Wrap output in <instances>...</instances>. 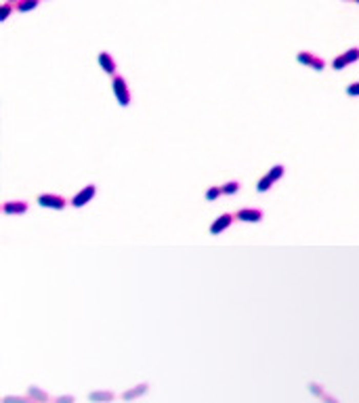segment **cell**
Instances as JSON below:
<instances>
[{"mask_svg":"<svg viewBox=\"0 0 359 403\" xmlns=\"http://www.w3.org/2000/svg\"><path fill=\"white\" fill-rule=\"evenodd\" d=\"M284 174H286V166H284V164H275V166L269 168V176H271L273 181H280Z\"/></svg>","mask_w":359,"mask_h":403,"instance_id":"ac0fdd59","label":"cell"},{"mask_svg":"<svg viewBox=\"0 0 359 403\" xmlns=\"http://www.w3.org/2000/svg\"><path fill=\"white\" fill-rule=\"evenodd\" d=\"M309 391L315 395V397H320V399H324V401H328V403H338L334 397H330L324 389H322V385H317V382H309Z\"/></svg>","mask_w":359,"mask_h":403,"instance_id":"8fae6325","label":"cell"},{"mask_svg":"<svg viewBox=\"0 0 359 403\" xmlns=\"http://www.w3.org/2000/svg\"><path fill=\"white\" fill-rule=\"evenodd\" d=\"M223 195V187H218V185H212V187H208L206 189V201H214V199H218Z\"/></svg>","mask_w":359,"mask_h":403,"instance_id":"e0dca14e","label":"cell"},{"mask_svg":"<svg viewBox=\"0 0 359 403\" xmlns=\"http://www.w3.org/2000/svg\"><path fill=\"white\" fill-rule=\"evenodd\" d=\"M355 61H359V49H357V47L349 49L347 53H343V55H338V57H334L332 67H334L336 72H341V70H345V67H349V65L355 63Z\"/></svg>","mask_w":359,"mask_h":403,"instance_id":"277c9868","label":"cell"},{"mask_svg":"<svg viewBox=\"0 0 359 403\" xmlns=\"http://www.w3.org/2000/svg\"><path fill=\"white\" fill-rule=\"evenodd\" d=\"M111 88H114V95H116L118 105L120 107H128V103H130V88L126 84V78L120 76V74L111 76Z\"/></svg>","mask_w":359,"mask_h":403,"instance_id":"6da1fadb","label":"cell"},{"mask_svg":"<svg viewBox=\"0 0 359 403\" xmlns=\"http://www.w3.org/2000/svg\"><path fill=\"white\" fill-rule=\"evenodd\" d=\"M99 65H101V70H103L107 76H116V74H118V65H116L114 57H111L107 51L99 53Z\"/></svg>","mask_w":359,"mask_h":403,"instance_id":"ba28073f","label":"cell"},{"mask_svg":"<svg viewBox=\"0 0 359 403\" xmlns=\"http://www.w3.org/2000/svg\"><path fill=\"white\" fill-rule=\"evenodd\" d=\"M353 3H357V5H359V0H353Z\"/></svg>","mask_w":359,"mask_h":403,"instance_id":"cb8c5ba5","label":"cell"},{"mask_svg":"<svg viewBox=\"0 0 359 403\" xmlns=\"http://www.w3.org/2000/svg\"><path fill=\"white\" fill-rule=\"evenodd\" d=\"M147 389H149V385H147V382H141V385H137V387H132V389L124 391V393H122V399H124V401H132V399H137V397L145 395Z\"/></svg>","mask_w":359,"mask_h":403,"instance_id":"30bf717a","label":"cell"},{"mask_svg":"<svg viewBox=\"0 0 359 403\" xmlns=\"http://www.w3.org/2000/svg\"><path fill=\"white\" fill-rule=\"evenodd\" d=\"M13 9H17V7H15V3H7V5H3V9H0V21H7V19H9V15L13 13Z\"/></svg>","mask_w":359,"mask_h":403,"instance_id":"d6986e66","label":"cell"},{"mask_svg":"<svg viewBox=\"0 0 359 403\" xmlns=\"http://www.w3.org/2000/svg\"><path fill=\"white\" fill-rule=\"evenodd\" d=\"M296 61H298L301 65H305V67H311V70H315V72H324V67H326V61H324L322 57H315V55L309 53V51H301V53L296 55Z\"/></svg>","mask_w":359,"mask_h":403,"instance_id":"3957f363","label":"cell"},{"mask_svg":"<svg viewBox=\"0 0 359 403\" xmlns=\"http://www.w3.org/2000/svg\"><path fill=\"white\" fill-rule=\"evenodd\" d=\"M9 3H17V0H9Z\"/></svg>","mask_w":359,"mask_h":403,"instance_id":"603a6c76","label":"cell"},{"mask_svg":"<svg viewBox=\"0 0 359 403\" xmlns=\"http://www.w3.org/2000/svg\"><path fill=\"white\" fill-rule=\"evenodd\" d=\"M36 201L42 208H53V210H63L67 206V199L57 193H40Z\"/></svg>","mask_w":359,"mask_h":403,"instance_id":"7a4b0ae2","label":"cell"},{"mask_svg":"<svg viewBox=\"0 0 359 403\" xmlns=\"http://www.w3.org/2000/svg\"><path fill=\"white\" fill-rule=\"evenodd\" d=\"M233 220H235V214H229V212L221 214L218 218H214V223L210 225V235H218V233H223L225 229H229Z\"/></svg>","mask_w":359,"mask_h":403,"instance_id":"8992f818","label":"cell"},{"mask_svg":"<svg viewBox=\"0 0 359 403\" xmlns=\"http://www.w3.org/2000/svg\"><path fill=\"white\" fill-rule=\"evenodd\" d=\"M273 183H275V181H273V178L269 176V172H267V174H265V176L261 178V181L256 183V191H258V193H267L269 189L273 187Z\"/></svg>","mask_w":359,"mask_h":403,"instance_id":"9a60e30c","label":"cell"},{"mask_svg":"<svg viewBox=\"0 0 359 403\" xmlns=\"http://www.w3.org/2000/svg\"><path fill=\"white\" fill-rule=\"evenodd\" d=\"M347 95L349 97H359V82H353L347 86Z\"/></svg>","mask_w":359,"mask_h":403,"instance_id":"44dd1931","label":"cell"},{"mask_svg":"<svg viewBox=\"0 0 359 403\" xmlns=\"http://www.w3.org/2000/svg\"><path fill=\"white\" fill-rule=\"evenodd\" d=\"M88 399L91 401H114L116 399V393L114 391H93L91 395H88Z\"/></svg>","mask_w":359,"mask_h":403,"instance_id":"4fadbf2b","label":"cell"},{"mask_svg":"<svg viewBox=\"0 0 359 403\" xmlns=\"http://www.w3.org/2000/svg\"><path fill=\"white\" fill-rule=\"evenodd\" d=\"M347 3H349V0H347Z\"/></svg>","mask_w":359,"mask_h":403,"instance_id":"d4e9b609","label":"cell"},{"mask_svg":"<svg viewBox=\"0 0 359 403\" xmlns=\"http://www.w3.org/2000/svg\"><path fill=\"white\" fill-rule=\"evenodd\" d=\"M28 401H32L30 395L28 397H5V403H28Z\"/></svg>","mask_w":359,"mask_h":403,"instance_id":"ffe728a7","label":"cell"},{"mask_svg":"<svg viewBox=\"0 0 359 403\" xmlns=\"http://www.w3.org/2000/svg\"><path fill=\"white\" fill-rule=\"evenodd\" d=\"M59 403H74V397L72 395H63V397H57Z\"/></svg>","mask_w":359,"mask_h":403,"instance_id":"7402d4cb","label":"cell"},{"mask_svg":"<svg viewBox=\"0 0 359 403\" xmlns=\"http://www.w3.org/2000/svg\"><path fill=\"white\" fill-rule=\"evenodd\" d=\"M38 5H40V0H17V3H15V7H17L19 13H30Z\"/></svg>","mask_w":359,"mask_h":403,"instance_id":"5bb4252c","label":"cell"},{"mask_svg":"<svg viewBox=\"0 0 359 403\" xmlns=\"http://www.w3.org/2000/svg\"><path fill=\"white\" fill-rule=\"evenodd\" d=\"M240 189H242V183L240 181H229V183L223 185V195H235Z\"/></svg>","mask_w":359,"mask_h":403,"instance_id":"2e32d148","label":"cell"},{"mask_svg":"<svg viewBox=\"0 0 359 403\" xmlns=\"http://www.w3.org/2000/svg\"><path fill=\"white\" fill-rule=\"evenodd\" d=\"M28 395L32 397V401H40V403H44V401H49L51 399V395L47 393V391H42L40 387H28Z\"/></svg>","mask_w":359,"mask_h":403,"instance_id":"7c38bea8","label":"cell"},{"mask_svg":"<svg viewBox=\"0 0 359 403\" xmlns=\"http://www.w3.org/2000/svg\"><path fill=\"white\" fill-rule=\"evenodd\" d=\"M95 193H97V187H95L93 183H91V185H84V189H80V191L72 197L70 204H72L74 208H82V206H86L88 201L95 197Z\"/></svg>","mask_w":359,"mask_h":403,"instance_id":"5b68a950","label":"cell"},{"mask_svg":"<svg viewBox=\"0 0 359 403\" xmlns=\"http://www.w3.org/2000/svg\"><path fill=\"white\" fill-rule=\"evenodd\" d=\"M3 212L5 214H24V212H28V201L26 199H9V201H5Z\"/></svg>","mask_w":359,"mask_h":403,"instance_id":"9c48e42d","label":"cell"},{"mask_svg":"<svg viewBox=\"0 0 359 403\" xmlns=\"http://www.w3.org/2000/svg\"><path fill=\"white\" fill-rule=\"evenodd\" d=\"M235 220H242V223H261L263 220V210L261 208H240L235 212Z\"/></svg>","mask_w":359,"mask_h":403,"instance_id":"52a82bcc","label":"cell"}]
</instances>
